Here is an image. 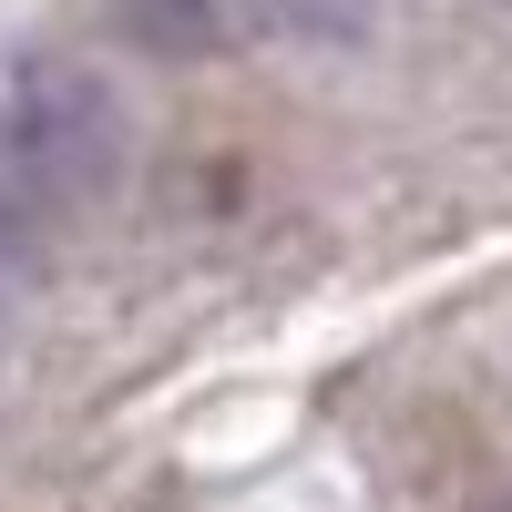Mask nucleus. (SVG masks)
<instances>
[{
    "instance_id": "1",
    "label": "nucleus",
    "mask_w": 512,
    "mask_h": 512,
    "mask_svg": "<svg viewBox=\"0 0 512 512\" xmlns=\"http://www.w3.org/2000/svg\"><path fill=\"white\" fill-rule=\"evenodd\" d=\"M123 175V103L62 52L0 62V246H41L93 216Z\"/></svg>"
},
{
    "instance_id": "2",
    "label": "nucleus",
    "mask_w": 512,
    "mask_h": 512,
    "mask_svg": "<svg viewBox=\"0 0 512 512\" xmlns=\"http://www.w3.org/2000/svg\"><path fill=\"white\" fill-rule=\"evenodd\" d=\"M113 21L164 62H195V52H226L236 31V0H113Z\"/></svg>"
},
{
    "instance_id": "3",
    "label": "nucleus",
    "mask_w": 512,
    "mask_h": 512,
    "mask_svg": "<svg viewBox=\"0 0 512 512\" xmlns=\"http://www.w3.org/2000/svg\"><path fill=\"white\" fill-rule=\"evenodd\" d=\"M0 328H11V267H0Z\"/></svg>"
},
{
    "instance_id": "4",
    "label": "nucleus",
    "mask_w": 512,
    "mask_h": 512,
    "mask_svg": "<svg viewBox=\"0 0 512 512\" xmlns=\"http://www.w3.org/2000/svg\"><path fill=\"white\" fill-rule=\"evenodd\" d=\"M472 512H512V492H492V502H472Z\"/></svg>"
}]
</instances>
